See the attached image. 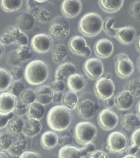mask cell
I'll list each match as a JSON object with an SVG mask.
<instances>
[{"mask_svg": "<svg viewBox=\"0 0 140 158\" xmlns=\"http://www.w3.org/2000/svg\"><path fill=\"white\" fill-rule=\"evenodd\" d=\"M71 120L69 110L63 105L52 107L47 116L48 125L52 130L57 132L67 129L71 124Z\"/></svg>", "mask_w": 140, "mask_h": 158, "instance_id": "obj_1", "label": "cell"}, {"mask_svg": "<svg viewBox=\"0 0 140 158\" xmlns=\"http://www.w3.org/2000/svg\"><path fill=\"white\" fill-rule=\"evenodd\" d=\"M49 74L47 65L44 61L38 59L29 62L24 69L25 79L33 86L44 83L47 80Z\"/></svg>", "mask_w": 140, "mask_h": 158, "instance_id": "obj_2", "label": "cell"}, {"mask_svg": "<svg viewBox=\"0 0 140 158\" xmlns=\"http://www.w3.org/2000/svg\"><path fill=\"white\" fill-rule=\"evenodd\" d=\"M104 20L98 13L91 12L86 13L80 19L78 29L85 36H95L103 29Z\"/></svg>", "mask_w": 140, "mask_h": 158, "instance_id": "obj_3", "label": "cell"}, {"mask_svg": "<svg viewBox=\"0 0 140 158\" xmlns=\"http://www.w3.org/2000/svg\"><path fill=\"white\" fill-rule=\"evenodd\" d=\"M28 35L17 26H8L0 35V44L9 45L14 44L22 46L28 45Z\"/></svg>", "mask_w": 140, "mask_h": 158, "instance_id": "obj_4", "label": "cell"}, {"mask_svg": "<svg viewBox=\"0 0 140 158\" xmlns=\"http://www.w3.org/2000/svg\"><path fill=\"white\" fill-rule=\"evenodd\" d=\"M97 128L89 122H81L75 127L74 136L77 143L85 145L92 143L97 135Z\"/></svg>", "mask_w": 140, "mask_h": 158, "instance_id": "obj_5", "label": "cell"}, {"mask_svg": "<svg viewBox=\"0 0 140 158\" xmlns=\"http://www.w3.org/2000/svg\"><path fill=\"white\" fill-rule=\"evenodd\" d=\"M114 64L115 73L121 78H128L134 70L133 63L125 53H120L115 56Z\"/></svg>", "mask_w": 140, "mask_h": 158, "instance_id": "obj_6", "label": "cell"}, {"mask_svg": "<svg viewBox=\"0 0 140 158\" xmlns=\"http://www.w3.org/2000/svg\"><path fill=\"white\" fill-rule=\"evenodd\" d=\"M71 25L69 22L65 17L58 16L52 21L49 32L53 37L56 39H63L69 34Z\"/></svg>", "mask_w": 140, "mask_h": 158, "instance_id": "obj_7", "label": "cell"}, {"mask_svg": "<svg viewBox=\"0 0 140 158\" xmlns=\"http://www.w3.org/2000/svg\"><path fill=\"white\" fill-rule=\"evenodd\" d=\"M95 94L101 100L111 98L114 94L115 86L111 79L101 77L97 80L94 85Z\"/></svg>", "mask_w": 140, "mask_h": 158, "instance_id": "obj_8", "label": "cell"}, {"mask_svg": "<svg viewBox=\"0 0 140 158\" xmlns=\"http://www.w3.org/2000/svg\"><path fill=\"white\" fill-rule=\"evenodd\" d=\"M85 73L91 80H98L103 75L104 65L101 60L96 58H90L85 62L83 66Z\"/></svg>", "mask_w": 140, "mask_h": 158, "instance_id": "obj_9", "label": "cell"}, {"mask_svg": "<svg viewBox=\"0 0 140 158\" xmlns=\"http://www.w3.org/2000/svg\"><path fill=\"white\" fill-rule=\"evenodd\" d=\"M127 141L126 136L119 131L112 132L107 139V148L111 153L120 152L126 149Z\"/></svg>", "mask_w": 140, "mask_h": 158, "instance_id": "obj_10", "label": "cell"}, {"mask_svg": "<svg viewBox=\"0 0 140 158\" xmlns=\"http://www.w3.org/2000/svg\"><path fill=\"white\" fill-rule=\"evenodd\" d=\"M69 49L73 54L88 57L91 54V49L87 45L85 39L80 35H75L70 39L68 44Z\"/></svg>", "mask_w": 140, "mask_h": 158, "instance_id": "obj_11", "label": "cell"}, {"mask_svg": "<svg viewBox=\"0 0 140 158\" xmlns=\"http://www.w3.org/2000/svg\"><path fill=\"white\" fill-rule=\"evenodd\" d=\"M98 122L99 127L105 131L114 129L119 123L116 114L109 109H104L98 114Z\"/></svg>", "mask_w": 140, "mask_h": 158, "instance_id": "obj_12", "label": "cell"}, {"mask_svg": "<svg viewBox=\"0 0 140 158\" xmlns=\"http://www.w3.org/2000/svg\"><path fill=\"white\" fill-rule=\"evenodd\" d=\"M76 110L80 117L89 119L95 115L99 108V105L90 99H84L79 102Z\"/></svg>", "mask_w": 140, "mask_h": 158, "instance_id": "obj_13", "label": "cell"}, {"mask_svg": "<svg viewBox=\"0 0 140 158\" xmlns=\"http://www.w3.org/2000/svg\"><path fill=\"white\" fill-rule=\"evenodd\" d=\"M32 49L38 53L47 52L52 45V39L50 36L45 33H39L34 35L31 40Z\"/></svg>", "mask_w": 140, "mask_h": 158, "instance_id": "obj_14", "label": "cell"}, {"mask_svg": "<svg viewBox=\"0 0 140 158\" xmlns=\"http://www.w3.org/2000/svg\"><path fill=\"white\" fill-rule=\"evenodd\" d=\"M28 12L34 16L36 19L39 22L45 23L49 22L51 19V15L47 10L43 8L34 0H28L26 1Z\"/></svg>", "mask_w": 140, "mask_h": 158, "instance_id": "obj_15", "label": "cell"}, {"mask_svg": "<svg viewBox=\"0 0 140 158\" xmlns=\"http://www.w3.org/2000/svg\"><path fill=\"white\" fill-rule=\"evenodd\" d=\"M82 8V2L79 0H65L61 4V11L63 15L68 18L77 17Z\"/></svg>", "mask_w": 140, "mask_h": 158, "instance_id": "obj_16", "label": "cell"}, {"mask_svg": "<svg viewBox=\"0 0 140 158\" xmlns=\"http://www.w3.org/2000/svg\"><path fill=\"white\" fill-rule=\"evenodd\" d=\"M114 50L113 43L107 38L99 39L95 44L94 52L97 56L101 59H106L110 57Z\"/></svg>", "mask_w": 140, "mask_h": 158, "instance_id": "obj_17", "label": "cell"}, {"mask_svg": "<svg viewBox=\"0 0 140 158\" xmlns=\"http://www.w3.org/2000/svg\"><path fill=\"white\" fill-rule=\"evenodd\" d=\"M136 35L135 28L127 26L116 28L115 38L121 44L128 45L134 41Z\"/></svg>", "mask_w": 140, "mask_h": 158, "instance_id": "obj_18", "label": "cell"}, {"mask_svg": "<svg viewBox=\"0 0 140 158\" xmlns=\"http://www.w3.org/2000/svg\"><path fill=\"white\" fill-rule=\"evenodd\" d=\"M134 98L130 91L123 90L115 96L114 98L115 105L120 110H127L132 107Z\"/></svg>", "mask_w": 140, "mask_h": 158, "instance_id": "obj_19", "label": "cell"}, {"mask_svg": "<svg viewBox=\"0 0 140 158\" xmlns=\"http://www.w3.org/2000/svg\"><path fill=\"white\" fill-rule=\"evenodd\" d=\"M35 22L34 16L29 12L22 11L16 16L17 26L22 31L31 30L35 25Z\"/></svg>", "mask_w": 140, "mask_h": 158, "instance_id": "obj_20", "label": "cell"}, {"mask_svg": "<svg viewBox=\"0 0 140 158\" xmlns=\"http://www.w3.org/2000/svg\"><path fill=\"white\" fill-rule=\"evenodd\" d=\"M28 145L26 137L22 133L17 135L10 148L7 152L13 156H20L25 151Z\"/></svg>", "mask_w": 140, "mask_h": 158, "instance_id": "obj_21", "label": "cell"}, {"mask_svg": "<svg viewBox=\"0 0 140 158\" xmlns=\"http://www.w3.org/2000/svg\"><path fill=\"white\" fill-rule=\"evenodd\" d=\"M35 91L37 102L46 106L53 101L55 92L49 85H41L37 88Z\"/></svg>", "mask_w": 140, "mask_h": 158, "instance_id": "obj_22", "label": "cell"}, {"mask_svg": "<svg viewBox=\"0 0 140 158\" xmlns=\"http://www.w3.org/2000/svg\"><path fill=\"white\" fill-rule=\"evenodd\" d=\"M17 100L9 92L1 93L0 94V112L4 114L13 112Z\"/></svg>", "mask_w": 140, "mask_h": 158, "instance_id": "obj_23", "label": "cell"}, {"mask_svg": "<svg viewBox=\"0 0 140 158\" xmlns=\"http://www.w3.org/2000/svg\"><path fill=\"white\" fill-rule=\"evenodd\" d=\"M42 129V125L38 120L28 118L24 121L22 134L26 137H35L40 133Z\"/></svg>", "mask_w": 140, "mask_h": 158, "instance_id": "obj_24", "label": "cell"}, {"mask_svg": "<svg viewBox=\"0 0 140 158\" xmlns=\"http://www.w3.org/2000/svg\"><path fill=\"white\" fill-rule=\"evenodd\" d=\"M76 67L73 64L69 62L63 63L56 68L55 72V80H64L72 74L76 73Z\"/></svg>", "mask_w": 140, "mask_h": 158, "instance_id": "obj_25", "label": "cell"}, {"mask_svg": "<svg viewBox=\"0 0 140 158\" xmlns=\"http://www.w3.org/2000/svg\"><path fill=\"white\" fill-rule=\"evenodd\" d=\"M67 85L70 91L79 92L84 88L85 80L82 75L75 73L68 78Z\"/></svg>", "mask_w": 140, "mask_h": 158, "instance_id": "obj_26", "label": "cell"}, {"mask_svg": "<svg viewBox=\"0 0 140 158\" xmlns=\"http://www.w3.org/2000/svg\"><path fill=\"white\" fill-rule=\"evenodd\" d=\"M41 144L44 149H50L58 144L57 134L52 131H47L42 134Z\"/></svg>", "mask_w": 140, "mask_h": 158, "instance_id": "obj_27", "label": "cell"}, {"mask_svg": "<svg viewBox=\"0 0 140 158\" xmlns=\"http://www.w3.org/2000/svg\"><path fill=\"white\" fill-rule=\"evenodd\" d=\"M98 2L103 10L107 13H113L118 12L121 8L124 1L122 0H100Z\"/></svg>", "mask_w": 140, "mask_h": 158, "instance_id": "obj_28", "label": "cell"}, {"mask_svg": "<svg viewBox=\"0 0 140 158\" xmlns=\"http://www.w3.org/2000/svg\"><path fill=\"white\" fill-rule=\"evenodd\" d=\"M45 112V106L36 101L28 106L27 114L28 118L40 120L44 117Z\"/></svg>", "mask_w": 140, "mask_h": 158, "instance_id": "obj_29", "label": "cell"}, {"mask_svg": "<svg viewBox=\"0 0 140 158\" xmlns=\"http://www.w3.org/2000/svg\"><path fill=\"white\" fill-rule=\"evenodd\" d=\"M68 52L64 44H58L54 46L52 51V57L56 64L62 63L68 56Z\"/></svg>", "mask_w": 140, "mask_h": 158, "instance_id": "obj_30", "label": "cell"}, {"mask_svg": "<svg viewBox=\"0 0 140 158\" xmlns=\"http://www.w3.org/2000/svg\"><path fill=\"white\" fill-rule=\"evenodd\" d=\"M121 124L126 129H136L140 127V118L137 114H126L123 117Z\"/></svg>", "mask_w": 140, "mask_h": 158, "instance_id": "obj_31", "label": "cell"}, {"mask_svg": "<svg viewBox=\"0 0 140 158\" xmlns=\"http://www.w3.org/2000/svg\"><path fill=\"white\" fill-rule=\"evenodd\" d=\"M59 158H82L79 148L71 145L64 146L59 151Z\"/></svg>", "mask_w": 140, "mask_h": 158, "instance_id": "obj_32", "label": "cell"}, {"mask_svg": "<svg viewBox=\"0 0 140 158\" xmlns=\"http://www.w3.org/2000/svg\"><path fill=\"white\" fill-rule=\"evenodd\" d=\"M79 102V98L76 93L70 90L64 94L62 101L63 106L70 111L75 109Z\"/></svg>", "mask_w": 140, "mask_h": 158, "instance_id": "obj_33", "label": "cell"}, {"mask_svg": "<svg viewBox=\"0 0 140 158\" xmlns=\"http://www.w3.org/2000/svg\"><path fill=\"white\" fill-rule=\"evenodd\" d=\"M24 120L21 117H14L6 126V131L11 134L18 135L22 133L24 125Z\"/></svg>", "mask_w": 140, "mask_h": 158, "instance_id": "obj_34", "label": "cell"}, {"mask_svg": "<svg viewBox=\"0 0 140 158\" xmlns=\"http://www.w3.org/2000/svg\"><path fill=\"white\" fill-rule=\"evenodd\" d=\"M14 135L7 131L0 132V151L7 152L8 150L15 139Z\"/></svg>", "mask_w": 140, "mask_h": 158, "instance_id": "obj_35", "label": "cell"}, {"mask_svg": "<svg viewBox=\"0 0 140 158\" xmlns=\"http://www.w3.org/2000/svg\"><path fill=\"white\" fill-rule=\"evenodd\" d=\"M21 0H2L0 1V6L5 12H11L18 10L21 7Z\"/></svg>", "mask_w": 140, "mask_h": 158, "instance_id": "obj_36", "label": "cell"}, {"mask_svg": "<svg viewBox=\"0 0 140 158\" xmlns=\"http://www.w3.org/2000/svg\"><path fill=\"white\" fill-rule=\"evenodd\" d=\"M15 49L16 54L21 63L28 61L33 58L34 54L30 47L28 45L20 46Z\"/></svg>", "mask_w": 140, "mask_h": 158, "instance_id": "obj_37", "label": "cell"}, {"mask_svg": "<svg viewBox=\"0 0 140 158\" xmlns=\"http://www.w3.org/2000/svg\"><path fill=\"white\" fill-rule=\"evenodd\" d=\"M125 88V90L130 91L134 98H140V78L131 79L128 81Z\"/></svg>", "mask_w": 140, "mask_h": 158, "instance_id": "obj_38", "label": "cell"}, {"mask_svg": "<svg viewBox=\"0 0 140 158\" xmlns=\"http://www.w3.org/2000/svg\"><path fill=\"white\" fill-rule=\"evenodd\" d=\"M12 80L9 72L3 68H0V92L7 89Z\"/></svg>", "mask_w": 140, "mask_h": 158, "instance_id": "obj_39", "label": "cell"}, {"mask_svg": "<svg viewBox=\"0 0 140 158\" xmlns=\"http://www.w3.org/2000/svg\"><path fill=\"white\" fill-rule=\"evenodd\" d=\"M8 89L10 93L18 98L26 89L25 85L21 80H14L11 82Z\"/></svg>", "mask_w": 140, "mask_h": 158, "instance_id": "obj_40", "label": "cell"}, {"mask_svg": "<svg viewBox=\"0 0 140 158\" xmlns=\"http://www.w3.org/2000/svg\"><path fill=\"white\" fill-rule=\"evenodd\" d=\"M116 22L115 17H107L104 21L103 29L104 32L109 36L115 37L116 28H114V24Z\"/></svg>", "mask_w": 140, "mask_h": 158, "instance_id": "obj_41", "label": "cell"}, {"mask_svg": "<svg viewBox=\"0 0 140 158\" xmlns=\"http://www.w3.org/2000/svg\"><path fill=\"white\" fill-rule=\"evenodd\" d=\"M19 99L25 104L29 106L36 101L35 91L31 88L26 89L20 96Z\"/></svg>", "mask_w": 140, "mask_h": 158, "instance_id": "obj_42", "label": "cell"}, {"mask_svg": "<svg viewBox=\"0 0 140 158\" xmlns=\"http://www.w3.org/2000/svg\"><path fill=\"white\" fill-rule=\"evenodd\" d=\"M58 144L61 146H67L71 144L73 142V137L71 132L67 129L59 132Z\"/></svg>", "mask_w": 140, "mask_h": 158, "instance_id": "obj_43", "label": "cell"}, {"mask_svg": "<svg viewBox=\"0 0 140 158\" xmlns=\"http://www.w3.org/2000/svg\"><path fill=\"white\" fill-rule=\"evenodd\" d=\"M28 106L22 102L20 99H17L14 112L18 117H21L27 114Z\"/></svg>", "mask_w": 140, "mask_h": 158, "instance_id": "obj_44", "label": "cell"}, {"mask_svg": "<svg viewBox=\"0 0 140 158\" xmlns=\"http://www.w3.org/2000/svg\"><path fill=\"white\" fill-rule=\"evenodd\" d=\"M12 80H20L23 77L24 74V69L23 67L20 65L12 66L9 72Z\"/></svg>", "mask_w": 140, "mask_h": 158, "instance_id": "obj_45", "label": "cell"}, {"mask_svg": "<svg viewBox=\"0 0 140 158\" xmlns=\"http://www.w3.org/2000/svg\"><path fill=\"white\" fill-rule=\"evenodd\" d=\"M130 15L134 19L140 21V1L132 2L129 9Z\"/></svg>", "mask_w": 140, "mask_h": 158, "instance_id": "obj_46", "label": "cell"}, {"mask_svg": "<svg viewBox=\"0 0 140 158\" xmlns=\"http://www.w3.org/2000/svg\"><path fill=\"white\" fill-rule=\"evenodd\" d=\"M14 112L8 114L0 112V130L6 128L9 122L14 117Z\"/></svg>", "mask_w": 140, "mask_h": 158, "instance_id": "obj_47", "label": "cell"}, {"mask_svg": "<svg viewBox=\"0 0 140 158\" xmlns=\"http://www.w3.org/2000/svg\"><path fill=\"white\" fill-rule=\"evenodd\" d=\"M7 61L10 65L12 66L18 65L21 64L16 54V49L11 51L7 54Z\"/></svg>", "mask_w": 140, "mask_h": 158, "instance_id": "obj_48", "label": "cell"}, {"mask_svg": "<svg viewBox=\"0 0 140 158\" xmlns=\"http://www.w3.org/2000/svg\"><path fill=\"white\" fill-rule=\"evenodd\" d=\"M50 86L54 92H63L66 89V85L64 80H55L51 83Z\"/></svg>", "mask_w": 140, "mask_h": 158, "instance_id": "obj_49", "label": "cell"}, {"mask_svg": "<svg viewBox=\"0 0 140 158\" xmlns=\"http://www.w3.org/2000/svg\"><path fill=\"white\" fill-rule=\"evenodd\" d=\"M82 158H84L88 154H91L95 149V146L92 143L86 144L82 148H80Z\"/></svg>", "mask_w": 140, "mask_h": 158, "instance_id": "obj_50", "label": "cell"}, {"mask_svg": "<svg viewBox=\"0 0 140 158\" xmlns=\"http://www.w3.org/2000/svg\"><path fill=\"white\" fill-rule=\"evenodd\" d=\"M131 141L132 144L140 149V128L135 130L131 134Z\"/></svg>", "mask_w": 140, "mask_h": 158, "instance_id": "obj_51", "label": "cell"}, {"mask_svg": "<svg viewBox=\"0 0 140 158\" xmlns=\"http://www.w3.org/2000/svg\"><path fill=\"white\" fill-rule=\"evenodd\" d=\"M88 158H109L107 154L103 151L97 150L91 153Z\"/></svg>", "mask_w": 140, "mask_h": 158, "instance_id": "obj_52", "label": "cell"}, {"mask_svg": "<svg viewBox=\"0 0 140 158\" xmlns=\"http://www.w3.org/2000/svg\"><path fill=\"white\" fill-rule=\"evenodd\" d=\"M19 158H40L37 153L30 151H25L19 156Z\"/></svg>", "mask_w": 140, "mask_h": 158, "instance_id": "obj_53", "label": "cell"}, {"mask_svg": "<svg viewBox=\"0 0 140 158\" xmlns=\"http://www.w3.org/2000/svg\"><path fill=\"white\" fill-rule=\"evenodd\" d=\"M139 149L140 148L138 147L133 144H131V145L129 146V147L126 148V152L127 153V154L135 155V154H137Z\"/></svg>", "mask_w": 140, "mask_h": 158, "instance_id": "obj_54", "label": "cell"}, {"mask_svg": "<svg viewBox=\"0 0 140 158\" xmlns=\"http://www.w3.org/2000/svg\"><path fill=\"white\" fill-rule=\"evenodd\" d=\"M64 95V94L63 92H54L53 97V101L55 102H57V103L62 102Z\"/></svg>", "mask_w": 140, "mask_h": 158, "instance_id": "obj_55", "label": "cell"}, {"mask_svg": "<svg viewBox=\"0 0 140 158\" xmlns=\"http://www.w3.org/2000/svg\"><path fill=\"white\" fill-rule=\"evenodd\" d=\"M106 104L107 106L109 107H113L115 105V101L114 99L111 98L108 99L106 100Z\"/></svg>", "mask_w": 140, "mask_h": 158, "instance_id": "obj_56", "label": "cell"}, {"mask_svg": "<svg viewBox=\"0 0 140 158\" xmlns=\"http://www.w3.org/2000/svg\"><path fill=\"white\" fill-rule=\"evenodd\" d=\"M136 47L138 51L140 53V35L136 39Z\"/></svg>", "mask_w": 140, "mask_h": 158, "instance_id": "obj_57", "label": "cell"}, {"mask_svg": "<svg viewBox=\"0 0 140 158\" xmlns=\"http://www.w3.org/2000/svg\"><path fill=\"white\" fill-rule=\"evenodd\" d=\"M0 158H10V157L5 152L0 151Z\"/></svg>", "mask_w": 140, "mask_h": 158, "instance_id": "obj_58", "label": "cell"}, {"mask_svg": "<svg viewBox=\"0 0 140 158\" xmlns=\"http://www.w3.org/2000/svg\"><path fill=\"white\" fill-rule=\"evenodd\" d=\"M136 112H137V115L140 118V101H139L136 106Z\"/></svg>", "mask_w": 140, "mask_h": 158, "instance_id": "obj_59", "label": "cell"}, {"mask_svg": "<svg viewBox=\"0 0 140 158\" xmlns=\"http://www.w3.org/2000/svg\"><path fill=\"white\" fill-rule=\"evenodd\" d=\"M4 51V49L3 47L2 46V44H0V58L3 55Z\"/></svg>", "mask_w": 140, "mask_h": 158, "instance_id": "obj_60", "label": "cell"}, {"mask_svg": "<svg viewBox=\"0 0 140 158\" xmlns=\"http://www.w3.org/2000/svg\"><path fill=\"white\" fill-rule=\"evenodd\" d=\"M122 158H138L135 155H130V154H126Z\"/></svg>", "mask_w": 140, "mask_h": 158, "instance_id": "obj_61", "label": "cell"}, {"mask_svg": "<svg viewBox=\"0 0 140 158\" xmlns=\"http://www.w3.org/2000/svg\"><path fill=\"white\" fill-rule=\"evenodd\" d=\"M104 77L106 78L107 79H111V74L109 73H107L105 74V76H104Z\"/></svg>", "mask_w": 140, "mask_h": 158, "instance_id": "obj_62", "label": "cell"}, {"mask_svg": "<svg viewBox=\"0 0 140 158\" xmlns=\"http://www.w3.org/2000/svg\"><path fill=\"white\" fill-rule=\"evenodd\" d=\"M137 65L138 67L139 70L140 71V56L138 58V60Z\"/></svg>", "mask_w": 140, "mask_h": 158, "instance_id": "obj_63", "label": "cell"}, {"mask_svg": "<svg viewBox=\"0 0 140 158\" xmlns=\"http://www.w3.org/2000/svg\"><path fill=\"white\" fill-rule=\"evenodd\" d=\"M37 2H38V3L41 4L43 3H44L45 2H47V1H36Z\"/></svg>", "mask_w": 140, "mask_h": 158, "instance_id": "obj_64", "label": "cell"}]
</instances>
